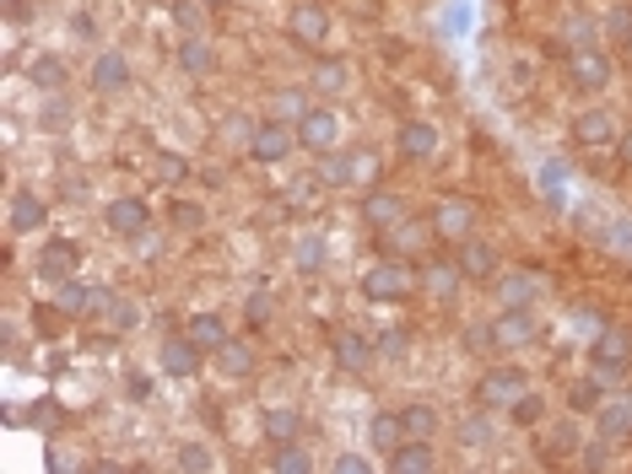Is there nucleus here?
<instances>
[{"label": "nucleus", "mask_w": 632, "mask_h": 474, "mask_svg": "<svg viewBox=\"0 0 632 474\" xmlns=\"http://www.w3.org/2000/svg\"><path fill=\"white\" fill-rule=\"evenodd\" d=\"M594 426H600V436H611V442L632 436V394L628 399H605V404L594 410Z\"/></svg>", "instance_id": "obj_27"}, {"label": "nucleus", "mask_w": 632, "mask_h": 474, "mask_svg": "<svg viewBox=\"0 0 632 474\" xmlns=\"http://www.w3.org/2000/svg\"><path fill=\"white\" fill-rule=\"evenodd\" d=\"M455 259H460L465 280H492L498 276V248L487 237H460L455 243Z\"/></svg>", "instance_id": "obj_16"}, {"label": "nucleus", "mask_w": 632, "mask_h": 474, "mask_svg": "<svg viewBox=\"0 0 632 474\" xmlns=\"http://www.w3.org/2000/svg\"><path fill=\"white\" fill-rule=\"evenodd\" d=\"M28 81H33L39 92H65L71 71H65V60H60V54H33V60H28Z\"/></svg>", "instance_id": "obj_28"}, {"label": "nucleus", "mask_w": 632, "mask_h": 474, "mask_svg": "<svg viewBox=\"0 0 632 474\" xmlns=\"http://www.w3.org/2000/svg\"><path fill=\"white\" fill-rule=\"evenodd\" d=\"M600 237H611L616 254H628L632 259V221H600Z\"/></svg>", "instance_id": "obj_48"}, {"label": "nucleus", "mask_w": 632, "mask_h": 474, "mask_svg": "<svg viewBox=\"0 0 632 474\" xmlns=\"http://www.w3.org/2000/svg\"><path fill=\"white\" fill-rule=\"evenodd\" d=\"M363 221H368V227H379V233L400 227V221H406V199L395 195V189H374V195L363 199Z\"/></svg>", "instance_id": "obj_24"}, {"label": "nucleus", "mask_w": 632, "mask_h": 474, "mask_svg": "<svg viewBox=\"0 0 632 474\" xmlns=\"http://www.w3.org/2000/svg\"><path fill=\"white\" fill-rule=\"evenodd\" d=\"M470 227H476V205L470 199H444L438 210H432V233H438V243H460V237H470Z\"/></svg>", "instance_id": "obj_14"}, {"label": "nucleus", "mask_w": 632, "mask_h": 474, "mask_svg": "<svg viewBox=\"0 0 632 474\" xmlns=\"http://www.w3.org/2000/svg\"><path fill=\"white\" fill-rule=\"evenodd\" d=\"M590 367H594V378H605V383H628L632 378V334L628 329H600L590 346Z\"/></svg>", "instance_id": "obj_1"}, {"label": "nucleus", "mask_w": 632, "mask_h": 474, "mask_svg": "<svg viewBox=\"0 0 632 474\" xmlns=\"http://www.w3.org/2000/svg\"><path fill=\"white\" fill-rule=\"evenodd\" d=\"M325 259H330L325 237H319V233H297V243H293V265L303 270V276H319V270H325Z\"/></svg>", "instance_id": "obj_32"}, {"label": "nucleus", "mask_w": 632, "mask_h": 474, "mask_svg": "<svg viewBox=\"0 0 632 474\" xmlns=\"http://www.w3.org/2000/svg\"><path fill=\"white\" fill-rule=\"evenodd\" d=\"M206 6H227V0H206Z\"/></svg>", "instance_id": "obj_61"}, {"label": "nucleus", "mask_w": 632, "mask_h": 474, "mask_svg": "<svg viewBox=\"0 0 632 474\" xmlns=\"http://www.w3.org/2000/svg\"><path fill=\"white\" fill-rule=\"evenodd\" d=\"M173 221H179V227H201L206 216H201V205H173Z\"/></svg>", "instance_id": "obj_56"}, {"label": "nucleus", "mask_w": 632, "mask_h": 474, "mask_svg": "<svg viewBox=\"0 0 632 474\" xmlns=\"http://www.w3.org/2000/svg\"><path fill=\"white\" fill-rule=\"evenodd\" d=\"M492 280H498V302L503 308H536V297L547 286L536 270H508V276H492Z\"/></svg>", "instance_id": "obj_20"}, {"label": "nucleus", "mask_w": 632, "mask_h": 474, "mask_svg": "<svg viewBox=\"0 0 632 474\" xmlns=\"http://www.w3.org/2000/svg\"><path fill=\"white\" fill-rule=\"evenodd\" d=\"M103 221H109V233H120V237H146V227H152V210H146V199L120 195V199H109Z\"/></svg>", "instance_id": "obj_12"}, {"label": "nucleus", "mask_w": 632, "mask_h": 474, "mask_svg": "<svg viewBox=\"0 0 632 474\" xmlns=\"http://www.w3.org/2000/svg\"><path fill=\"white\" fill-rule=\"evenodd\" d=\"M173 470H184V474H211V470H216V453H211L206 442H184V447L173 453Z\"/></svg>", "instance_id": "obj_37"}, {"label": "nucleus", "mask_w": 632, "mask_h": 474, "mask_svg": "<svg viewBox=\"0 0 632 474\" xmlns=\"http://www.w3.org/2000/svg\"><path fill=\"white\" fill-rule=\"evenodd\" d=\"M201 361H206V351L190 340V329H184V334H169V340L157 346V367H163L169 378H195Z\"/></svg>", "instance_id": "obj_9"}, {"label": "nucleus", "mask_w": 632, "mask_h": 474, "mask_svg": "<svg viewBox=\"0 0 632 474\" xmlns=\"http://www.w3.org/2000/svg\"><path fill=\"white\" fill-rule=\"evenodd\" d=\"M605 464H611V436H600V442L584 447V470H605Z\"/></svg>", "instance_id": "obj_51"}, {"label": "nucleus", "mask_w": 632, "mask_h": 474, "mask_svg": "<svg viewBox=\"0 0 632 474\" xmlns=\"http://www.w3.org/2000/svg\"><path fill=\"white\" fill-rule=\"evenodd\" d=\"M368 470H374V464H368L363 453H340L336 458V474H368Z\"/></svg>", "instance_id": "obj_55"}, {"label": "nucleus", "mask_w": 632, "mask_h": 474, "mask_svg": "<svg viewBox=\"0 0 632 474\" xmlns=\"http://www.w3.org/2000/svg\"><path fill=\"white\" fill-rule=\"evenodd\" d=\"M336 135H340L336 109H308V114L297 118V146H308V152H330Z\"/></svg>", "instance_id": "obj_13"}, {"label": "nucleus", "mask_w": 632, "mask_h": 474, "mask_svg": "<svg viewBox=\"0 0 632 474\" xmlns=\"http://www.w3.org/2000/svg\"><path fill=\"white\" fill-rule=\"evenodd\" d=\"M259 426H265V436H271L276 447H282V442H297V436H303V410L276 404V410H265V421H259Z\"/></svg>", "instance_id": "obj_30"}, {"label": "nucleus", "mask_w": 632, "mask_h": 474, "mask_svg": "<svg viewBox=\"0 0 632 474\" xmlns=\"http://www.w3.org/2000/svg\"><path fill=\"white\" fill-rule=\"evenodd\" d=\"M568 404H573V410H579V415H594V410H600V404H605V378H584V383H573V389H568Z\"/></svg>", "instance_id": "obj_38"}, {"label": "nucleus", "mask_w": 632, "mask_h": 474, "mask_svg": "<svg viewBox=\"0 0 632 474\" xmlns=\"http://www.w3.org/2000/svg\"><path fill=\"white\" fill-rule=\"evenodd\" d=\"M330 351H336V367L346 372V378H363V372L374 367V351H379V346H368V340H363L357 329H340Z\"/></svg>", "instance_id": "obj_19"}, {"label": "nucleus", "mask_w": 632, "mask_h": 474, "mask_svg": "<svg viewBox=\"0 0 632 474\" xmlns=\"http://www.w3.org/2000/svg\"><path fill=\"white\" fill-rule=\"evenodd\" d=\"M432 221H417V216H406L400 227H389L384 233V248L395 254V259H427V243H432Z\"/></svg>", "instance_id": "obj_10"}, {"label": "nucleus", "mask_w": 632, "mask_h": 474, "mask_svg": "<svg viewBox=\"0 0 632 474\" xmlns=\"http://www.w3.org/2000/svg\"><path fill=\"white\" fill-rule=\"evenodd\" d=\"M33 276L43 286H60V280H77L82 276V243L77 237H54V243H43L39 248V270Z\"/></svg>", "instance_id": "obj_5"}, {"label": "nucleus", "mask_w": 632, "mask_h": 474, "mask_svg": "<svg viewBox=\"0 0 632 474\" xmlns=\"http://www.w3.org/2000/svg\"><path fill=\"white\" fill-rule=\"evenodd\" d=\"M368 436H374V447H379L384 458H389V453L406 442V426H400V415H379V421L368 426Z\"/></svg>", "instance_id": "obj_41"}, {"label": "nucleus", "mask_w": 632, "mask_h": 474, "mask_svg": "<svg viewBox=\"0 0 632 474\" xmlns=\"http://www.w3.org/2000/svg\"><path fill=\"white\" fill-rule=\"evenodd\" d=\"M179 71H184V76H211V71H216V49H211L206 39H201V33H195V39H184L179 43Z\"/></svg>", "instance_id": "obj_29"}, {"label": "nucleus", "mask_w": 632, "mask_h": 474, "mask_svg": "<svg viewBox=\"0 0 632 474\" xmlns=\"http://www.w3.org/2000/svg\"><path fill=\"white\" fill-rule=\"evenodd\" d=\"M541 195H547L551 205H562V199H568V162H557V157L541 162Z\"/></svg>", "instance_id": "obj_40"}, {"label": "nucleus", "mask_w": 632, "mask_h": 474, "mask_svg": "<svg viewBox=\"0 0 632 474\" xmlns=\"http://www.w3.org/2000/svg\"><path fill=\"white\" fill-rule=\"evenodd\" d=\"M417 276H421V286H427L432 297H444V302H449V297L460 291L465 270H460V259H421Z\"/></svg>", "instance_id": "obj_25"}, {"label": "nucleus", "mask_w": 632, "mask_h": 474, "mask_svg": "<svg viewBox=\"0 0 632 474\" xmlns=\"http://www.w3.org/2000/svg\"><path fill=\"white\" fill-rule=\"evenodd\" d=\"M417 286H421V276L406 265V259H395V254H389V259H379V265L363 276V291H368L374 302H400V297H411Z\"/></svg>", "instance_id": "obj_3"}, {"label": "nucleus", "mask_w": 632, "mask_h": 474, "mask_svg": "<svg viewBox=\"0 0 632 474\" xmlns=\"http://www.w3.org/2000/svg\"><path fill=\"white\" fill-rule=\"evenodd\" d=\"M293 39L308 43V49H325V39H330V17L319 11V6H293Z\"/></svg>", "instance_id": "obj_26"}, {"label": "nucleus", "mask_w": 632, "mask_h": 474, "mask_svg": "<svg viewBox=\"0 0 632 474\" xmlns=\"http://www.w3.org/2000/svg\"><path fill=\"white\" fill-rule=\"evenodd\" d=\"M49 470H54V474H71V470H82V464H77L71 453H60V447H49Z\"/></svg>", "instance_id": "obj_57"}, {"label": "nucleus", "mask_w": 632, "mask_h": 474, "mask_svg": "<svg viewBox=\"0 0 632 474\" xmlns=\"http://www.w3.org/2000/svg\"><path fill=\"white\" fill-rule=\"evenodd\" d=\"M244 318H249L254 329H265V323L276 318V297H271L265 286H254V291H249V302H244Z\"/></svg>", "instance_id": "obj_44"}, {"label": "nucleus", "mask_w": 632, "mask_h": 474, "mask_svg": "<svg viewBox=\"0 0 632 474\" xmlns=\"http://www.w3.org/2000/svg\"><path fill=\"white\" fill-rule=\"evenodd\" d=\"M536 340H541V323H536L530 308H503V313L492 318V346L498 351H524Z\"/></svg>", "instance_id": "obj_7"}, {"label": "nucleus", "mask_w": 632, "mask_h": 474, "mask_svg": "<svg viewBox=\"0 0 632 474\" xmlns=\"http://www.w3.org/2000/svg\"><path fill=\"white\" fill-rule=\"evenodd\" d=\"M562 39H568L573 54H579V49H600V22H594V17H568V22H562Z\"/></svg>", "instance_id": "obj_39"}, {"label": "nucleus", "mask_w": 632, "mask_h": 474, "mask_svg": "<svg viewBox=\"0 0 632 474\" xmlns=\"http://www.w3.org/2000/svg\"><path fill=\"white\" fill-rule=\"evenodd\" d=\"M547 453H551V458H557V453H562V458H568V453H579V432H573V426L562 421V426H557V432L547 436Z\"/></svg>", "instance_id": "obj_47"}, {"label": "nucleus", "mask_w": 632, "mask_h": 474, "mask_svg": "<svg viewBox=\"0 0 632 474\" xmlns=\"http://www.w3.org/2000/svg\"><path fill=\"white\" fill-rule=\"evenodd\" d=\"M211 361H216V372H222V378L244 383V378L254 372V346H249V340H233V334H227V340L211 351Z\"/></svg>", "instance_id": "obj_22"}, {"label": "nucleus", "mask_w": 632, "mask_h": 474, "mask_svg": "<svg viewBox=\"0 0 632 474\" xmlns=\"http://www.w3.org/2000/svg\"><path fill=\"white\" fill-rule=\"evenodd\" d=\"M169 17H173V28H179L184 39H195V33L206 28V0H173Z\"/></svg>", "instance_id": "obj_34"}, {"label": "nucleus", "mask_w": 632, "mask_h": 474, "mask_svg": "<svg viewBox=\"0 0 632 474\" xmlns=\"http://www.w3.org/2000/svg\"><path fill=\"white\" fill-rule=\"evenodd\" d=\"M71 33H77V39H98V22H92L86 11H77V17H71Z\"/></svg>", "instance_id": "obj_58"}, {"label": "nucleus", "mask_w": 632, "mask_h": 474, "mask_svg": "<svg viewBox=\"0 0 632 474\" xmlns=\"http://www.w3.org/2000/svg\"><path fill=\"white\" fill-rule=\"evenodd\" d=\"M39 124H43V130H65V124H71V109L54 97V103H43V109H39Z\"/></svg>", "instance_id": "obj_50"}, {"label": "nucleus", "mask_w": 632, "mask_h": 474, "mask_svg": "<svg viewBox=\"0 0 632 474\" xmlns=\"http://www.w3.org/2000/svg\"><path fill=\"white\" fill-rule=\"evenodd\" d=\"M65 318H71V313H65L60 302H54V308H33V334H43V340H54Z\"/></svg>", "instance_id": "obj_45"}, {"label": "nucleus", "mask_w": 632, "mask_h": 474, "mask_svg": "<svg viewBox=\"0 0 632 474\" xmlns=\"http://www.w3.org/2000/svg\"><path fill=\"white\" fill-rule=\"evenodd\" d=\"M86 81H92V92H103V97H120V92L130 86V60H125V49H103V54L92 60Z\"/></svg>", "instance_id": "obj_11"}, {"label": "nucleus", "mask_w": 632, "mask_h": 474, "mask_svg": "<svg viewBox=\"0 0 632 474\" xmlns=\"http://www.w3.org/2000/svg\"><path fill=\"white\" fill-rule=\"evenodd\" d=\"M605 22H611V33H616V39L632 43V6H611V17H605Z\"/></svg>", "instance_id": "obj_52"}, {"label": "nucleus", "mask_w": 632, "mask_h": 474, "mask_svg": "<svg viewBox=\"0 0 632 474\" xmlns=\"http://www.w3.org/2000/svg\"><path fill=\"white\" fill-rule=\"evenodd\" d=\"M43 221H49V205H43L33 189H17L11 205H6V227L17 237H28V233H43Z\"/></svg>", "instance_id": "obj_17"}, {"label": "nucleus", "mask_w": 632, "mask_h": 474, "mask_svg": "<svg viewBox=\"0 0 632 474\" xmlns=\"http://www.w3.org/2000/svg\"><path fill=\"white\" fill-rule=\"evenodd\" d=\"M395 146H400V157L406 162H427L432 152H438V124H427V118H406Z\"/></svg>", "instance_id": "obj_21"}, {"label": "nucleus", "mask_w": 632, "mask_h": 474, "mask_svg": "<svg viewBox=\"0 0 632 474\" xmlns=\"http://www.w3.org/2000/svg\"><path fill=\"white\" fill-rule=\"evenodd\" d=\"M308 86H314L319 97H340V92L351 86V71H346L340 60H319V65H314V76H308Z\"/></svg>", "instance_id": "obj_33"}, {"label": "nucleus", "mask_w": 632, "mask_h": 474, "mask_svg": "<svg viewBox=\"0 0 632 474\" xmlns=\"http://www.w3.org/2000/svg\"><path fill=\"white\" fill-rule=\"evenodd\" d=\"M611 76H616V71H611V54H600V49H579V54H573V86H579V92H605V86H611Z\"/></svg>", "instance_id": "obj_18"}, {"label": "nucleus", "mask_w": 632, "mask_h": 474, "mask_svg": "<svg viewBox=\"0 0 632 474\" xmlns=\"http://www.w3.org/2000/svg\"><path fill=\"white\" fill-rule=\"evenodd\" d=\"M616 152H622V162L632 167V135H622V141H616Z\"/></svg>", "instance_id": "obj_60"}, {"label": "nucleus", "mask_w": 632, "mask_h": 474, "mask_svg": "<svg viewBox=\"0 0 632 474\" xmlns=\"http://www.w3.org/2000/svg\"><path fill=\"white\" fill-rule=\"evenodd\" d=\"M54 302H60V308H65L71 318H109L120 297H114L103 280H82V276H77V280H60Z\"/></svg>", "instance_id": "obj_2"}, {"label": "nucleus", "mask_w": 632, "mask_h": 474, "mask_svg": "<svg viewBox=\"0 0 632 474\" xmlns=\"http://www.w3.org/2000/svg\"><path fill=\"white\" fill-rule=\"evenodd\" d=\"M157 173H163V178H169V184H179V178H184V173H190V162L179 157V152H169V157L157 162Z\"/></svg>", "instance_id": "obj_54"}, {"label": "nucleus", "mask_w": 632, "mask_h": 474, "mask_svg": "<svg viewBox=\"0 0 632 474\" xmlns=\"http://www.w3.org/2000/svg\"><path fill=\"white\" fill-rule=\"evenodd\" d=\"M406 346H411V334H406V329H384V334H379V351L384 356H400Z\"/></svg>", "instance_id": "obj_53"}, {"label": "nucleus", "mask_w": 632, "mask_h": 474, "mask_svg": "<svg viewBox=\"0 0 632 474\" xmlns=\"http://www.w3.org/2000/svg\"><path fill=\"white\" fill-rule=\"evenodd\" d=\"M271 470H276V474H308V470H314V458L303 453V442H282V447H276V458H271Z\"/></svg>", "instance_id": "obj_43"}, {"label": "nucleus", "mask_w": 632, "mask_h": 474, "mask_svg": "<svg viewBox=\"0 0 632 474\" xmlns=\"http://www.w3.org/2000/svg\"><path fill=\"white\" fill-rule=\"evenodd\" d=\"M297 146V124H282V118H259L249 124V141H244V152L254 162H287Z\"/></svg>", "instance_id": "obj_4"}, {"label": "nucleus", "mask_w": 632, "mask_h": 474, "mask_svg": "<svg viewBox=\"0 0 632 474\" xmlns=\"http://www.w3.org/2000/svg\"><path fill=\"white\" fill-rule=\"evenodd\" d=\"M363 173H368V152H351V157L325 152V162H319V184H325V189H346V184H357Z\"/></svg>", "instance_id": "obj_23"}, {"label": "nucleus", "mask_w": 632, "mask_h": 474, "mask_svg": "<svg viewBox=\"0 0 632 474\" xmlns=\"http://www.w3.org/2000/svg\"><path fill=\"white\" fill-rule=\"evenodd\" d=\"M524 389H530V378H524L519 367H492V372H481V383H476V404L508 415V404L524 394Z\"/></svg>", "instance_id": "obj_6"}, {"label": "nucleus", "mask_w": 632, "mask_h": 474, "mask_svg": "<svg viewBox=\"0 0 632 474\" xmlns=\"http://www.w3.org/2000/svg\"><path fill=\"white\" fill-rule=\"evenodd\" d=\"M308 109H314V103H308V92H303V86H282V92H271V103H265V114L282 118V124H297Z\"/></svg>", "instance_id": "obj_31"}, {"label": "nucleus", "mask_w": 632, "mask_h": 474, "mask_svg": "<svg viewBox=\"0 0 632 474\" xmlns=\"http://www.w3.org/2000/svg\"><path fill=\"white\" fill-rule=\"evenodd\" d=\"M130 394H135V399H152V378H141V372H135V378H130Z\"/></svg>", "instance_id": "obj_59"}, {"label": "nucleus", "mask_w": 632, "mask_h": 474, "mask_svg": "<svg viewBox=\"0 0 632 474\" xmlns=\"http://www.w3.org/2000/svg\"><path fill=\"white\" fill-rule=\"evenodd\" d=\"M389 474H432L438 470V453H432V436H406L389 458Z\"/></svg>", "instance_id": "obj_15"}, {"label": "nucleus", "mask_w": 632, "mask_h": 474, "mask_svg": "<svg viewBox=\"0 0 632 474\" xmlns=\"http://www.w3.org/2000/svg\"><path fill=\"white\" fill-rule=\"evenodd\" d=\"M460 442L465 447H487V442H492V426H487L481 415H470V421L460 426Z\"/></svg>", "instance_id": "obj_49"}, {"label": "nucleus", "mask_w": 632, "mask_h": 474, "mask_svg": "<svg viewBox=\"0 0 632 474\" xmlns=\"http://www.w3.org/2000/svg\"><path fill=\"white\" fill-rule=\"evenodd\" d=\"M109 329H120V334H130V329H141V302H130V297H120V302H114V313H109Z\"/></svg>", "instance_id": "obj_46"}, {"label": "nucleus", "mask_w": 632, "mask_h": 474, "mask_svg": "<svg viewBox=\"0 0 632 474\" xmlns=\"http://www.w3.org/2000/svg\"><path fill=\"white\" fill-rule=\"evenodd\" d=\"M400 426H406V436H432L438 432V410L432 404H406L400 410Z\"/></svg>", "instance_id": "obj_42"}, {"label": "nucleus", "mask_w": 632, "mask_h": 474, "mask_svg": "<svg viewBox=\"0 0 632 474\" xmlns=\"http://www.w3.org/2000/svg\"><path fill=\"white\" fill-rule=\"evenodd\" d=\"M508 415H513V426L536 432V426L547 421V399H541V394H530V389H524V394H519L513 404H508Z\"/></svg>", "instance_id": "obj_36"}, {"label": "nucleus", "mask_w": 632, "mask_h": 474, "mask_svg": "<svg viewBox=\"0 0 632 474\" xmlns=\"http://www.w3.org/2000/svg\"><path fill=\"white\" fill-rule=\"evenodd\" d=\"M573 141H579V146H590V152L616 146V141H622V135H616V114H611V109H600V103L579 109V114H573Z\"/></svg>", "instance_id": "obj_8"}, {"label": "nucleus", "mask_w": 632, "mask_h": 474, "mask_svg": "<svg viewBox=\"0 0 632 474\" xmlns=\"http://www.w3.org/2000/svg\"><path fill=\"white\" fill-rule=\"evenodd\" d=\"M190 340H195V346L211 356L222 340H227V323H222L216 313H195V318H190Z\"/></svg>", "instance_id": "obj_35"}]
</instances>
